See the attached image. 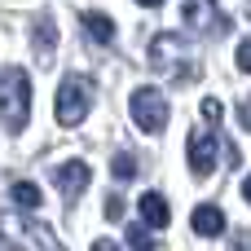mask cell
I'll use <instances>...</instances> for the list:
<instances>
[{
	"instance_id": "6da1fadb",
	"label": "cell",
	"mask_w": 251,
	"mask_h": 251,
	"mask_svg": "<svg viewBox=\"0 0 251 251\" xmlns=\"http://www.w3.org/2000/svg\"><path fill=\"white\" fill-rule=\"evenodd\" d=\"M31 119V75L22 66H0V124L22 132Z\"/></svg>"
},
{
	"instance_id": "7a4b0ae2",
	"label": "cell",
	"mask_w": 251,
	"mask_h": 251,
	"mask_svg": "<svg viewBox=\"0 0 251 251\" xmlns=\"http://www.w3.org/2000/svg\"><path fill=\"white\" fill-rule=\"evenodd\" d=\"M88 110H93V79H88V75H66V79L57 84V106H53L57 124L79 128V124L88 119Z\"/></svg>"
},
{
	"instance_id": "3957f363",
	"label": "cell",
	"mask_w": 251,
	"mask_h": 251,
	"mask_svg": "<svg viewBox=\"0 0 251 251\" xmlns=\"http://www.w3.org/2000/svg\"><path fill=\"white\" fill-rule=\"evenodd\" d=\"M128 110H132V119H137L141 132H163V128H168V97H163L159 88H150V84L132 93Z\"/></svg>"
},
{
	"instance_id": "277c9868",
	"label": "cell",
	"mask_w": 251,
	"mask_h": 251,
	"mask_svg": "<svg viewBox=\"0 0 251 251\" xmlns=\"http://www.w3.org/2000/svg\"><path fill=\"white\" fill-rule=\"evenodd\" d=\"M49 176H53V185H57V194L71 203V199H79L84 190H88V163L84 159H66V163H57V168H49Z\"/></svg>"
},
{
	"instance_id": "5b68a950",
	"label": "cell",
	"mask_w": 251,
	"mask_h": 251,
	"mask_svg": "<svg viewBox=\"0 0 251 251\" xmlns=\"http://www.w3.org/2000/svg\"><path fill=\"white\" fill-rule=\"evenodd\" d=\"M185 154H190V172L194 176H207L212 168H216V132L207 128H194L190 132V141H185Z\"/></svg>"
},
{
	"instance_id": "8992f818",
	"label": "cell",
	"mask_w": 251,
	"mask_h": 251,
	"mask_svg": "<svg viewBox=\"0 0 251 251\" xmlns=\"http://www.w3.org/2000/svg\"><path fill=\"white\" fill-rule=\"evenodd\" d=\"M176 57H181V40H176L172 31L154 35V44H150V66H154V71H163V75H172Z\"/></svg>"
},
{
	"instance_id": "52a82bcc",
	"label": "cell",
	"mask_w": 251,
	"mask_h": 251,
	"mask_svg": "<svg viewBox=\"0 0 251 251\" xmlns=\"http://www.w3.org/2000/svg\"><path fill=\"white\" fill-rule=\"evenodd\" d=\"M35 62L40 66H49L53 62V44H57V26H53V18L49 13H35Z\"/></svg>"
},
{
	"instance_id": "ba28073f",
	"label": "cell",
	"mask_w": 251,
	"mask_h": 251,
	"mask_svg": "<svg viewBox=\"0 0 251 251\" xmlns=\"http://www.w3.org/2000/svg\"><path fill=\"white\" fill-rule=\"evenodd\" d=\"M190 225H194V234H199V238H216V234L225 229V212H221L216 203H203V207H194Z\"/></svg>"
},
{
	"instance_id": "9c48e42d",
	"label": "cell",
	"mask_w": 251,
	"mask_h": 251,
	"mask_svg": "<svg viewBox=\"0 0 251 251\" xmlns=\"http://www.w3.org/2000/svg\"><path fill=\"white\" fill-rule=\"evenodd\" d=\"M141 216H146L150 229H163V225L172 221V207H168V199H163L159 190H150V194H141Z\"/></svg>"
},
{
	"instance_id": "30bf717a",
	"label": "cell",
	"mask_w": 251,
	"mask_h": 251,
	"mask_svg": "<svg viewBox=\"0 0 251 251\" xmlns=\"http://www.w3.org/2000/svg\"><path fill=\"white\" fill-rule=\"evenodd\" d=\"M84 31H88L93 40H101V44L115 40V22H110V13H97V9H84Z\"/></svg>"
},
{
	"instance_id": "8fae6325",
	"label": "cell",
	"mask_w": 251,
	"mask_h": 251,
	"mask_svg": "<svg viewBox=\"0 0 251 251\" xmlns=\"http://www.w3.org/2000/svg\"><path fill=\"white\" fill-rule=\"evenodd\" d=\"M9 199H13L22 212H35V207H40V185H35V181H13Z\"/></svg>"
},
{
	"instance_id": "7c38bea8",
	"label": "cell",
	"mask_w": 251,
	"mask_h": 251,
	"mask_svg": "<svg viewBox=\"0 0 251 251\" xmlns=\"http://www.w3.org/2000/svg\"><path fill=\"white\" fill-rule=\"evenodd\" d=\"M26 234L35 238V247H40V251H62V243L53 238V229H49V225H40V221H35V225H26Z\"/></svg>"
},
{
	"instance_id": "4fadbf2b",
	"label": "cell",
	"mask_w": 251,
	"mask_h": 251,
	"mask_svg": "<svg viewBox=\"0 0 251 251\" xmlns=\"http://www.w3.org/2000/svg\"><path fill=\"white\" fill-rule=\"evenodd\" d=\"M110 172H115L119 181H132V176H137V159H132L128 150H119V154H115V163H110Z\"/></svg>"
},
{
	"instance_id": "5bb4252c",
	"label": "cell",
	"mask_w": 251,
	"mask_h": 251,
	"mask_svg": "<svg viewBox=\"0 0 251 251\" xmlns=\"http://www.w3.org/2000/svg\"><path fill=\"white\" fill-rule=\"evenodd\" d=\"M128 247L132 251H159V243H154L150 229H137V225H132V229H128Z\"/></svg>"
},
{
	"instance_id": "9a60e30c",
	"label": "cell",
	"mask_w": 251,
	"mask_h": 251,
	"mask_svg": "<svg viewBox=\"0 0 251 251\" xmlns=\"http://www.w3.org/2000/svg\"><path fill=\"white\" fill-rule=\"evenodd\" d=\"M199 110H203L207 128H216V124H221V101H216V97H203V106H199Z\"/></svg>"
},
{
	"instance_id": "2e32d148",
	"label": "cell",
	"mask_w": 251,
	"mask_h": 251,
	"mask_svg": "<svg viewBox=\"0 0 251 251\" xmlns=\"http://www.w3.org/2000/svg\"><path fill=\"white\" fill-rule=\"evenodd\" d=\"M119 216H124V199L110 194V199H106V221H119Z\"/></svg>"
},
{
	"instance_id": "e0dca14e",
	"label": "cell",
	"mask_w": 251,
	"mask_h": 251,
	"mask_svg": "<svg viewBox=\"0 0 251 251\" xmlns=\"http://www.w3.org/2000/svg\"><path fill=\"white\" fill-rule=\"evenodd\" d=\"M238 66H243V71L251 75V35L243 40V44H238Z\"/></svg>"
},
{
	"instance_id": "ac0fdd59",
	"label": "cell",
	"mask_w": 251,
	"mask_h": 251,
	"mask_svg": "<svg viewBox=\"0 0 251 251\" xmlns=\"http://www.w3.org/2000/svg\"><path fill=\"white\" fill-rule=\"evenodd\" d=\"M238 124L251 132V97H243V101H238Z\"/></svg>"
},
{
	"instance_id": "d6986e66",
	"label": "cell",
	"mask_w": 251,
	"mask_h": 251,
	"mask_svg": "<svg viewBox=\"0 0 251 251\" xmlns=\"http://www.w3.org/2000/svg\"><path fill=\"white\" fill-rule=\"evenodd\" d=\"M93 251H119V243H115V238H97V243H93Z\"/></svg>"
},
{
	"instance_id": "ffe728a7",
	"label": "cell",
	"mask_w": 251,
	"mask_h": 251,
	"mask_svg": "<svg viewBox=\"0 0 251 251\" xmlns=\"http://www.w3.org/2000/svg\"><path fill=\"white\" fill-rule=\"evenodd\" d=\"M234 251H251V234H238V243H234Z\"/></svg>"
},
{
	"instance_id": "44dd1931",
	"label": "cell",
	"mask_w": 251,
	"mask_h": 251,
	"mask_svg": "<svg viewBox=\"0 0 251 251\" xmlns=\"http://www.w3.org/2000/svg\"><path fill=\"white\" fill-rule=\"evenodd\" d=\"M243 199H247V203H251V176H247V181H243Z\"/></svg>"
},
{
	"instance_id": "7402d4cb",
	"label": "cell",
	"mask_w": 251,
	"mask_h": 251,
	"mask_svg": "<svg viewBox=\"0 0 251 251\" xmlns=\"http://www.w3.org/2000/svg\"><path fill=\"white\" fill-rule=\"evenodd\" d=\"M137 4H146V9H159V4H163V0H137Z\"/></svg>"
},
{
	"instance_id": "603a6c76",
	"label": "cell",
	"mask_w": 251,
	"mask_h": 251,
	"mask_svg": "<svg viewBox=\"0 0 251 251\" xmlns=\"http://www.w3.org/2000/svg\"><path fill=\"white\" fill-rule=\"evenodd\" d=\"M13 251H26V247H13Z\"/></svg>"
}]
</instances>
